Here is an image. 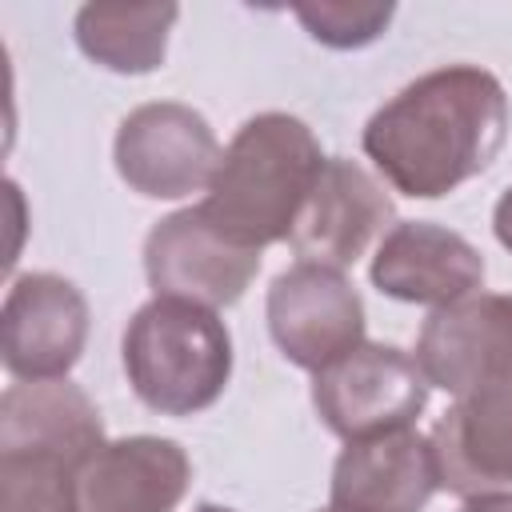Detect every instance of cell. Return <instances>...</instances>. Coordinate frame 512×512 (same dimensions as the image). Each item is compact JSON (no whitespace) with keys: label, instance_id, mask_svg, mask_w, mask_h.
<instances>
[{"label":"cell","instance_id":"4fadbf2b","mask_svg":"<svg viewBox=\"0 0 512 512\" xmlns=\"http://www.w3.org/2000/svg\"><path fill=\"white\" fill-rule=\"evenodd\" d=\"M372 284L404 304H456L484 288V256L452 228L400 220L372 256Z\"/></svg>","mask_w":512,"mask_h":512},{"label":"cell","instance_id":"8992f818","mask_svg":"<svg viewBox=\"0 0 512 512\" xmlns=\"http://www.w3.org/2000/svg\"><path fill=\"white\" fill-rule=\"evenodd\" d=\"M112 156L132 192L148 200H184L212 184L224 152L196 108L152 100L120 120Z\"/></svg>","mask_w":512,"mask_h":512},{"label":"cell","instance_id":"d6986e66","mask_svg":"<svg viewBox=\"0 0 512 512\" xmlns=\"http://www.w3.org/2000/svg\"><path fill=\"white\" fill-rule=\"evenodd\" d=\"M460 512H512V492H480L460 504Z\"/></svg>","mask_w":512,"mask_h":512},{"label":"cell","instance_id":"5b68a950","mask_svg":"<svg viewBox=\"0 0 512 512\" xmlns=\"http://www.w3.org/2000/svg\"><path fill=\"white\" fill-rule=\"evenodd\" d=\"M428 376L416 356L396 344H356L316 372L312 408L340 440H364L392 428H412L428 404Z\"/></svg>","mask_w":512,"mask_h":512},{"label":"cell","instance_id":"3957f363","mask_svg":"<svg viewBox=\"0 0 512 512\" xmlns=\"http://www.w3.org/2000/svg\"><path fill=\"white\" fill-rule=\"evenodd\" d=\"M104 444V420L72 380L12 384L0 396V512H76V476Z\"/></svg>","mask_w":512,"mask_h":512},{"label":"cell","instance_id":"5bb4252c","mask_svg":"<svg viewBox=\"0 0 512 512\" xmlns=\"http://www.w3.org/2000/svg\"><path fill=\"white\" fill-rule=\"evenodd\" d=\"M188 484L192 460L176 440H104L76 476V512H176Z\"/></svg>","mask_w":512,"mask_h":512},{"label":"cell","instance_id":"9a60e30c","mask_svg":"<svg viewBox=\"0 0 512 512\" xmlns=\"http://www.w3.org/2000/svg\"><path fill=\"white\" fill-rule=\"evenodd\" d=\"M436 488L432 440L416 428L348 440L332 464V508L340 512H420Z\"/></svg>","mask_w":512,"mask_h":512},{"label":"cell","instance_id":"9c48e42d","mask_svg":"<svg viewBox=\"0 0 512 512\" xmlns=\"http://www.w3.org/2000/svg\"><path fill=\"white\" fill-rule=\"evenodd\" d=\"M88 340V300L56 272H24L0 308V356L16 380H64Z\"/></svg>","mask_w":512,"mask_h":512},{"label":"cell","instance_id":"e0dca14e","mask_svg":"<svg viewBox=\"0 0 512 512\" xmlns=\"http://www.w3.org/2000/svg\"><path fill=\"white\" fill-rule=\"evenodd\" d=\"M392 12V4H300L296 20L328 48H364L388 28Z\"/></svg>","mask_w":512,"mask_h":512},{"label":"cell","instance_id":"7a4b0ae2","mask_svg":"<svg viewBox=\"0 0 512 512\" xmlns=\"http://www.w3.org/2000/svg\"><path fill=\"white\" fill-rule=\"evenodd\" d=\"M324 160L328 156L304 120L288 112H260L240 124L220 156L208 196L196 208L232 244L260 252L292 236Z\"/></svg>","mask_w":512,"mask_h":512},{"label":"cell","instance_id":"8fae6325","mask_svg":"<svg viewBox=\"0 0 512 512\" xmlns=\"http://www.w3.org/2000/svg\"><path fill=\"white\" fill-rule=\"evenodd\" d=\"M416 364L432 388L452 396L512 376V296L472 292L456 304L432 308L416 340Z\"/></svg>","mask_w":512,"mask_h":512},{"label":"cell","instance_id":"6da1fadb","mask_svg":"<svg viewBox=\"0 0 512 512\" xmlns=\"http://www.w3.org/2000/svg\"><path fill=\"white\" fill-rule=\"evenodd\" d=\"M508 136L504 84L480 64H448L400 88L368 124L364 156L412 200H440L480 176Z\"/></svg>","mask_w":512,"mask_h":512},{"label":"cell","instance_id":"2e32d148","mask_svg":"<svg viewBox=\"0 0 512 512\" xmlns=\"http://www.w3.org/2000/svg\"><path fill=\"white\" fill-rule=\"evenodd\" d=\"M176 16V4H84L76 12V44L108 72L144 76L164 64Z\"/></svg>","mask_w":512,"mask_h":512},{"label":"cell","instance_id":"ffe728a7","mask_svg":"<svg viewBox=\"0 0 512 512\" xmlns=\"http://www.w3.org/2000/svg\"><path fill=\"white\" fill-rule=\"evenodd\" d=\"M196 512H236V508H224V504H200Z\"/></svg>","mask_w":512,"mask_h":512},{"label":"cell","instance_id":"44dd1931","mask_svg":"<svg viewBox=\"0 0 512 512\" xmlns=\"http://www.w3.org/2000/svg\"><path fill=\"white\" fill-rule=\"evenodd\" d=\"M316 512H340V508H332V504H328V508H316Z\"/></svg>","mask_w":512,"mask_h":512},{"label":"cell","instance_id":"30bf717a","mask_svg":"<svg viewBox=\"0 0 512 512\" xmlns=\"http://www.w3.org/2000/svg\"><path fill=\"white\" fill-rule=\"evenodd\" d=\"M396 208L384 184L360 168L356 160L328 156L316 188L308 192L296 224H292V252L308 264H328V268H348L364 256V248L392 224Z\"/></svg>","mask_w":512,"mask_h":512},{"label":"cell","instance_id":"ac0fdd59","mask_svg":"<svg viewBox=\"0 0 512 512\" xmlns=\"http://www.w3.org/2000/svg\"><path fill=\"white\" fill-rule=\"evenodd\" d=\"M492 232H496V240L512 252V184L500 192V200H496V208H492Z\"/></svg>","mask_w":512,"mask_h":512},{"label":"cell","instance_id":"ba28073f","mask_svg":"<svg viewBox=\"0 0 512 512\" xmlns=\"http://www.w3.org/2000/svg\"><path fill=\"white\" fill-rule=\"evenodd\" d=\"M144 272L156 296L192 300L216 312L248 292L260 272V252L232 244L200 208H180L152 224L144 240Z\"/></svg>","mask_w":512,"mask_h":512},{"label":"cell","instance_id":"52a82bcc","mask_svg":"<svg viewBox=\"0 0 512 512\" xmlns=\"http://www.w3.org/2000/svg\"><path fill=\"white\" fill-rule=\"evenodd\" d=\"M268 332L284 360L320 372L364 344V300L340 268L296 260L268 288Z\"/></svg>","mask_w":512,"mask_h":512},{"label":"cell","instance_id":"7c38bea8","mask_svg":"<svg viewBox=\"0 0 512 512\" xmlns=\"http://www.w3.org/2000/svg\"><path fill=\"white\" fill-rule=\"evenodd\" d=\"M428 440L440 488L464 500L512 488V376L484 380L456 396Z\"/></svg>","mask_w":512,"mask_h":512},{"label":"cell","instance_id":"277c9868","mask_svg":"<svg viewBox=\"0 0 512 512\" xmlns=\"http://www.w3.org/2000/svg\"><path fill=\"white\" fill-rule=\"evenodd\" d=\"M124 372L144 408L192 416L220 400L232 376V336L212 308L152 296L124 328Z\"/></svg>","mask_w":512,"mask_h":512}]
</instances>
